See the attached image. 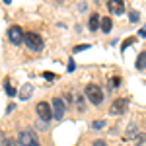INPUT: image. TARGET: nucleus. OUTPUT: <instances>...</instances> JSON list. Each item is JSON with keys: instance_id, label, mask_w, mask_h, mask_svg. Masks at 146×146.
<instances>
[{"instance_id": "4468645a", "label": "nucleus", "mask_w": 146, "mask_h": 146, "mask_svg": "<svg viewBox=\"0 0 146 146\" xmlns=\"http://www.w3.org/2000/svg\"><path fill=\"white\" fill-rule=\"evenodd\" d=\"M129 20H131V22H133V23H136V22H138V20H140V16H138V12H136V10L129 12Z\"/></svg>"}, {"instance_id": "412c9836", "label": "nucleus", "mask_w": 146, "mask_h": 146, "mask_svg": "<svg viewBox=\"0 0 146 146\" xmlns=\"http://www.w3.org/2000/svg\"><path fill=\"white\" fill-rule=\"evenodd\" d=\"M136 146H146V136H140L138 142H136Z\"/></svg>"}, {"instance_id": "f03ea898", "label": "nucleus", "mask_w": 146, "mask_h": 146, "mask_svg": "<svg viewBox=\"0 0 146 146\" xmlns=\"http://www.w3.org/2000/svg\"><path fill=\"white\" fill-rule=\"evenodd\" d=\"M86 96H88V100H90L94 105H100L101 101H103V92L100 90L98 84H88V86H86Z\"/></svg>"}, {"instance_id": "1a4fd4ad", "label": "nucleus", "mask_w": 146, "mask_h": 146, "mask_svg": "<svg viewBox=\"0 0 146 146\" xmlns=\"http://www.w3.org/2000/svg\"><path fill=\"white\" fill-rule=\"evenodd\" d=\"M100 23H101V18L98 16V14H92V16H90V22H88V27H90L92 31H98Z\"/></svg>"}, {"instance_id": "5701e85b", "label": "nucleus", "mask_w": 146, "mask_h": 146, "mask_svg": "<svg viewBox=\"0 0 146 146\" xmlns=\"http://www.w3.org/2000/svg\"><path fill=\"white\" fill-rule=\"evenodd\" d=\"M78 109H80V111H84V101H82V98L78 100Z\"/></svg>"}, {"instance_id": "423d86ee", "label": "nucleus", "mask_w": 146, "mask_h": 146, "mask_svg": "<svg viewBox=\"0 0 146 146\" xmlns=\"http://www.w3.org/2000/svg\"><path fill=\"white\" fill-rule=\"evenodd\" d=\"M51 109H53V117L55 119H62L64 117V111H66V105H64V101L60 100V98H55Z\"/></svg>"}, {"instance_id": "7ed1b4c3", "label": "nucleus", "mask_w": 146, "mask_h": 146, "mask_svg": "<svg viewBox=\"0 0 146 146\" xmlns=\"http://www.w3.org/2000/svg\"><path fill=\"white\" fill-rule=\"evenodd\" d=\"M18 142H20L22 146H41L33 131H22L20 136H18Z\"/></svg>"}, {"instance_id": "9d476101", "label": "nucleus", "mask_w": 146, "mask_h": 146, "mask_svg": "<svg viewBox=\"0 0 146 146\" xmlns=\"http://www.w3.org/2000/svg\"><path fill=\"white\" fill-rule=\"evenodd\" d=\"M101 31L103 33H109L111 31V25H113V22H111V18H101Z\"/></svg>"}, {"instance_id": "ddd939ff", "label": "nucleus", "mask_w": 146, "mask_h": 146, "mask_svg": "<svg viewBox=\"0 0 146 146\" xmlns=\"http://www.w3.org/2000/svg\"><path fill=\"white\" fill-rule=\"evenodd\" d=\"M4 90H6V94H8V96H16V88L12 86V84L8 82V80L4 82Z\"/></svg>"}, {"instance_id": "2eb2a0df", "label": "nucleus", "mask_w": 146, "mask_h": 146, "mask_svg": "<svg viewBox=\"0 0 146 146\" xmlns=\"http://www.w3.org/2000/svg\"><path fill=\"white\" fill-rule=\"evenodd\" d=\"M119 84H121V78H119V76H115V78L109 80V86H111V88H119Z\"/></svg>"}, {"instance_id": "393cba45", "label": "nucleus", "mask_w": 146, "mask_h": 146, "mask_svg": "<svg viewBox=\"0 0 146 146\" xmlns=\"http://www.w3.org/2000/svg\"><path fill=\"white\" fill-rule=\"evenodd\" d=\"M14 109H16V105H14V103H10V105H8V111H6V113H12Z\"/></svg>"}, {"instance_id": "4be33fe9", "label": "nucleus", "mask_w": 146, "mask_h": 146, "mask_svg": "<svg viewBox=\"0 0 146 146\" xmlns=\"http://www.w3.org/2000/svg\"><path fill=\"white\" fill-rule=\"evenodd\" d=\"M94 146H107L103 140H94Z\"/></svg>"}, {"instance_id": "6e6552de", "label": "nucleus", "mask_w": 146, "mask_h": 146, "mask_svg": "<svg viewBox=\"0 0 146 146\" xmlns=\"http://www.w3.org/2000/svg\"><path fill=\"white\" fill-rule=\"evenodd\" d=\"M107 8L115 14H123L125 12V2L123 0H111V2H107Z\"/></svg>"}, {"instance_id": "39448f33", "label": "nucleus", "mask_w": 146, "mask_h": 146, "mask_svg": "<svg viewBox=\"0 0 146 146\" xmlns=\"http://www.w3.org/2000/svg\"><path fill=\"white\" fill-rule=\"evenodd\" d=\"M23 33H25V31H22L20 25H12L10 29H8V39H10L14 45H20L23 41Z\"/></svg>"}, {"instance_id": "a211bd4d", "label": "nucleus", "mask_w": 146, "mask_h": 146, "mask_svg": "<svg viewBox=\"0 0 146 146\" xmlns=\"http://www.w3.org/2000/svg\"><path fill=\"white\" fill-rule=\"evenodd\" d=\"M43 76H45L47 80H51V82H53V80H56V74H53V72H43Z\"/></svg>"}, {"instance_id": "9b49d317", "label": "nucleus", "mask_w": 146, "mask_h": 146, "mask_svg": "<svg viewBox=\"0 0 146 146\" xmlns=\"http://www.w3.org/2000/svg\"><path fill=\"white\" fill-rule=\"evenodd\" d=\"M31 92H33V86H31V84H23L22 92H20V94H22L20 98H22V100H27V98L31 96Z\"/></svg>"}, {"instance_id": "aec40b11", "label": "nucleus", "mask_w": 146, "mask_h": 146, "mask_svg": "<svg viewBox=\"0 0 146 146\" xmlns=\"http://www.w3.org/2000/svg\"><path fill=\"white\" fill-rule=\"evenodd\" d=\"M2 144H6V146H18L16 142H14V140H12V138H6V140H4Z\"/></svg>"}, {"instance_id": "20e7f679", "label": "nucleus", "mask_w": 146, "mask_h": 146, "mask_svg": "<svg viewBox=\"0 0 146 146\" xmlns=\"http://www.w3.org/2000/svg\"><path fill=\"white\" fill-rule=\"evenodd\" d=\"M35 111H37V115H39V119H41V121H45V123H49V121H51V117H53V109H51V105H49L47 101L37 103Z\"/></svg>"}, {"instance_id": "f257e3e1", "label": "nucleus", "mask_w": 146, "mask_h": 146, "mask_svg": "<svg viewBox=\"0 0 146 146\" xmlns=\"http://www.w3.org/2000/svg\"><path fill=\"white\" fill-rule=\"evenodd\" d=\"M23 43L29 47L31 51H35V53H39L43 49V39L35 33V31H25L23 33Z\"/></svg>"}, {"instance_id": "dca6fc26", "label": "nucleus", "mask_w": 146, "mask_h": 146, "mask_svg": "<svg viewBox=\"0 0 146 146\" xmlns=\"http://www.w3.org/2000/svg\"><path fill=\"white\" fill-rule=\"evenodd\" d=\"M103 127H105V121H103V119L94 121V123H92V129H103Z\"/></svg>"}, {"instance_id": "0eeeda50", "label": "nucleus", "mask_w": 146, "mask_h": 146, "mask_svg": "<svg viewBox=\"0 0 146 146\" xmlns=\"http://www.w3.org/2000/svg\"><path fill=\"white\" fill-rule=\"evenodd\" d=\"M127 107H129V101L127 100H115L111 103L109 113H111V115H123V113L127 111Z\"/></svg>"}, {"instance_id": "f8f14e48", "label": "nucleus", "mask_w": 146, "mask_h": 146, "mask_svg": "<svg viewBox=\"0 0 146 146\" xmlns=\"http://www.w3.org/2000/svg\"><path fill=\"white\" fill-rule=\"evenodd\" d=\"M136 68H138V70H144L146 68V51H142V53L138 55V58H136Z\"/></svg>"}, {"instance_id": "6ab92c4d", "label": "nucleus", "mask_w": 146, "mask_h": 146, "mask_svg": "<svg viewBox=\"0 0 146 146\" xmlns=\"http://www.w3.org/2000/svg\"><path fill=\"white\" fill-rule=\"evenodd\" d=\"M84 49H90V45H78V47H74V53H80V51H84Z\"/></svg>"}, {"instance_id": "f3484780", "label": "nucleus", "mask_w": 146, "mask_h": 146, "mask_svg": "<svg viewBox=\"0 0 146 146\" xmlns=\"http://www.w3.org/2000/svg\"><path fill=\"white\" fill-rule=\"evenodd\" d=\"M133 43H135V39H133V37H129V39H125V41H123V45H121V51H125L127 47H129V45H133Z\"/></svg>"}, {"instance_id": "bb28decb", "label": "nucleus", "mask_w": 146, "mask_h": 146, "mask_svg": "<svg viewBox=\"0 0 146 146\" xmlns=\"http://www.w3.org/2000/svg\"><path fill=\"white\" fill-rule=\"evenodd\" d=\"M72 70H74V62L70 60V62H68V72H72Z\"/></svg>"}, {"instance_id": "a878e982", "label": "nucleus", "mask_w": 146, "mask_h": 146, "mask_svg": "<svg viewBox=\"0 0 146 146\" xmlns=\"http://www.w3.org/2000/svg\"><path fill=\"white\" fill-rule=\"evenodd\" d=\"M37 127H39V129H47V123H45V121H41V123H37Z\"/></svg>"}, {"instance_id": "b1692460", "label": "nucleus", "mask_w": 146, "mask_h": 146, "mask_svg": "<svg viewBox=\"0 0 146 146\" xmlns=\"http://www.w3.org/2000/svg\"><path fill=\"white\" fill-rule=\"evenodd\" d=\"M138 35H140V37H146V25L140 29V31H138Z\"/></svg>"}]
</instances>
